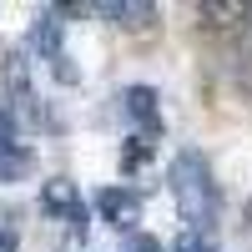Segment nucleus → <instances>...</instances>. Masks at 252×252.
I'll use <instances>...</instances> for the list:
<instances>
[{
  "mask_svg": "<svg viewBox=\"0 0 252 252\" xmlns=\"http://www.w3.org/2000/svg\"><path fill=\"white\" fill-rule=\"evenodd\" d=\"M166 182H172L177 217L187 222V232H192V237H202L207 227L217 222V212H222V197H217V182H212L207 157H202V152H177Z\"/></svg>",
  "mask_w": 252,
  "mask_h": 252,
  "instance_id": "f257e3e1",
  "label": "nucleus"
},
{
  "mask_svg": "<svg viewBox=\"0 0 252 252\" xmlns=\"http://www.w3.org/2000/svg\"><path fill=\"white\" fill-rule=\"evenodd\" d=\"M40 212H51L61 222H71L76 232H86V202H81L76 182H66V177H51L46 187H40Z\"/></svg>",
  "mask_w": 252,
  "mask_h": 252,
  "instance_id": "f03ea898",
  "label": "nucleus"
},
{
  "mask_svg": "<svg viewBox=\"0 0 252 252\" xmlns=\"http://www.w3.org/2000/svg\"><path fill=\"white\" fill-rule=\"evenodd\" d=\"M96 207H101V217H106L111 227L136 232V222H141V197L131 192V187H101V192H96Z\"/></svg>",
  "mask_w": 252,
  "mask_h": 252,
  "instance_id": "7ed1b4c3",
  "label": "nucleus"
},
{
  "mask_svg": "<svg viewBox=\"0 0 252 252\" xmlns=\"http://www.w3.org/2000/svg\"><path fill=\"white\" fill-rule=\"evenodd\" d=\"M121 106H126V116L141 126V136H146V141L161 131V116H157V91H152V86H126V91H121Z\"/></svg>",
  "mask_w": 252,
  "mask_h": 252,
  "instance_id": "20e7f679",
  "label": "nucleus"
},
{
  "mask_svg": "<svg viewBox=\"0 0 252 252\" xmlns=\"http://www.w3.org/2000/svg\"><path fill=\"white\" fill-rule=\"evenodd\" d=\"M61 31H66L61 10H40V15H35V26H31V46H35L40 56H46V61L66 56V51H61Z\"/></svg>",
  "mask_w": 252,
  "mask_h": 252,
  "instance_id": "39448f33",
  "label": "nucleus"
},
{
  "mask_svg": "<svg viewBox=\"0 0 252 252\" xmlns=\"http://www.w3.org/2000/svg\"><path fill=\"white\" fill-rule=\"evenodd\" d=\"M20 126H15V111H5L0 106V157H10V152H20Z\"/></svg>",
  "mask_w": 252,
  "mask_h": 252,
  "instance_id": "423d86ee",
  "label": "nucleus"
},
{
  "mask_svg": "<svg viewBox=\"0 0 252 252\" xmlns=\"http://www.w3.org/2000/svg\"><path fill=\"white\" fill-rule=\"evenodd\" d=\"M146 157H152V141H146V136L126 141V152H121V172H136V166H146Z\"/></svg>",
  "mask_w": 252,
  "mask_h": 252,
  "instance_id": "0eeeda50",
  "label": "nucleus"
},
{
  "mask_svg": "<svg viewBox=\"0 0 252 252\" xmlns=\"http://www.w3.org/2000/svg\"><path fill=\"white\" fill-rule=\"evenodd\" d=\"M31 172V152H10V157H0V182H20Z\"/></svg>",
  "mask_w": 252,
  "mask_h": 252,
  "instance_id": "6e6552de",
  "label": "nucleus"
},
{
  "mask_svg": "<svg viewBox=\"0 0 252 252\" xmlns=\"http://www.w3.org/2000/svg\"><path fill=\"white\" fill-rule=\"evenodd\" d=\"M131 252H166L157 237H146V232H131Z\"/></svg>",
  "mask_w": 252,
  "mask_h": 252,
  "instance_id": "1a4fd4ad",
  "label": "nucleus"
},
{
  "mask_svg": "<svg viewBox=\"0 0 252 252\" xmlns=\"http://www.w3.org/2000/svg\"><path fill=\"white\" fill-rule=\"evenodd\" d=\"M15 247H20V237L10 232V227H0V252H15Z\"/></svg>",
  "mask_w": 252,
  "mask_h": 252,
  "instance_id": "9d476101",
  "label": "nucleus"
}]
</instances>
